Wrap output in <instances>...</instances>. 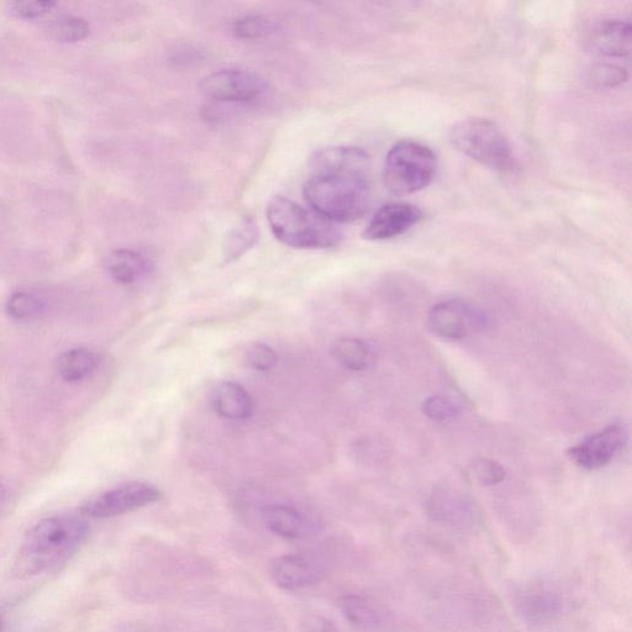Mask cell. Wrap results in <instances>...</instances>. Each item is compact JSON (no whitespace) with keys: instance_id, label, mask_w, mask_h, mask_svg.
I'll list each match as a JSON object with an SVG mask.
<instances>
[{"instance_id":"ac0fdd59","label":"cell","mask_w":632,"mask_h":632,"mask_svg":"<svg viewBox=\"0 0 632 632\" xmlns=\"http://www.w3.org/2000/svg\"><path fill=\"white\" fill-rule=\"evenodd\" d=\"M99 366V356L87 349H73L66 351L57 360V371L63 381L75 383L83 381Z\"/></svg>"},{"instance_id":"cb8c5ba5","label":"cell","mask_w":632,"mask_h":632,"mask_svg":"<svg viewBox=\"0 0 632 632\" xmlns=\"http://www.w3.org/2000/svg\"><path fill=\"white\" fill-rule=\"evenodd\" d=\"M423 412L430 420L437 423L457 418L461 413V405L456 399L446 397V395H435L425 400L423 404Z\"/></svg>"},{"instance_id":"52a82bcc","label":"cell","mask_w":632,"mask_h":632,"mask_svg":"<svg viewBox=\"0 0 632 632\" xmlns=\"http://www.w3.org/2000/svg\"><path fill=\"white\" fill-rule=\"evenodd\" d=\"M199 88L205 97L217 102L249 103L267 91V83L255 73L230 68L209 73L202 78Z\"/></svg>"},{"instance_id":"4fadbf2b","label":"cell","mask_w":632,"mask_h":632,"mask_svg":"<svg viewBox=\"0 0 632 632\" xmlns=\"http://www.w3.org/2000/svg\"><path fill=\"white\" fill-rule=\"evenodd\" d=\"M515 607L528 623L542 626L553 623L563 612L561 595L545 586H529L515 594Z\"/></svg>"},{"instance_id":"603a6c76","label":"cell","mask_w":632,"mask_h":632,"mask_svg":"<svg viewBox=\"0 0 632 632\" xmlns=\"http://www.w3.org/2000/svg\"><path fill=\"white\" fill-rule=\"evenodd\" d=\"M7 309L14 319L30 320L39 318L45 312L46 305L34 294L19 292L10 297Z\"/></svg>"},{"instance_id":"f546056e","label":"cell","mask_w":632,"mask_h":632,"mask_svg":"<svg viewBox=\"0 0 632 632\" xmlns=\"http://www.w3.org/2000/svg\"><path fill=\"white\" fill-rule=\"evenodd\" d=\"M302 632H339L333 621L320 615H309L300 623Z\"/></svg>"},{"instance_id":"4dcf8cb0","label":"cell","mask_w":632,"mask_h":632,"mask_svg":"<svg viewBox=\"0 0 632 632\" xmlns=\"http://www.w3.org/2000/svg\"><path fill=\"white\" fill-rule=\"evenodd\" d=\"M0 628H2V625H0Z\"/></svg>"},{"instance_id":"5bb4252c","label":"cell","mask_w":632,"mask_h":632,"mask_svg":"<svg viewBox=\"0 0 632 632\" xmlns=\"http://www.w3.org/2000/svg\"><path fill=\"white\" fill-rule=\"evenodd\" d=\"M339 608L345 619L363 632H386L388 620L377 604L361 595L347 594L339 600Z\"/></svg>"},{"instance_id":"d6986e66","label":"cell","mask_w":632,"mask_h":632,"mask_svg":"<svg viewBox=\"0 0 632 632\" xmlns=\"http://www.w3.org/2000/svg\"><path fill=\"white\" fill-rule=\"evenodd\" d=\"M258 237H260V230H258L255 218L251 215H245L226 236L224 242L225 263L239 260L256 245Z\"/></svg>"},{"instance_id":"e0dca14e","label":"cell","mask_w":632,"mask_h":632,"mask_svg":"<svg viewBox=\"0 0 632 632\" xmlns=\"http://www.w3.org/2000/svg\"><path fill=\"white\" fill-rule=\"evenodd\" d=\"M261 515L267 529L283 539L296 540L304 533L305 521L297 509L287 505H268L262 509Z\"/></svg>"},{"instance_id":"8fae6325","label":"cell","mask_w":632,"mask_h":632,"mask_svg":"<svg viewBox=\"0 0 632 632\" xmlns=\"http://www.w3.org/2000/svg\"><path fill=\"white\" fill-rule=\"evenodd\" d=\"M584 46L595 55L628 57L631 51V25L620 19H604L589 26Z\"/></svg>"},{"instance_id":"9a60e30c","label":"cell","mask_w":632,"mask_h":632,"mask_svg":"<svg viewBox=\"0 0 632 632\" xmlns=\"http://www.w3.org/2000/svg\"><path fill=\"white\" fill-rule=\"evenodd\" d=\"M213 407L225 419L245 420L254 413V400L239 383L223 382L215 388Z\"/></svg>"},{"instance_id":"2e32d148","label":"cell","mask_w":632,"mask_h":632,"mask_svg":"<svg viewBox=\"0 0 632 632\" xmlns=\"http://www.w3.org/2000/svg\"><path fill=\"white\" fill-rule=\"evenodd\" d=\"M105 270L120 284H134L149 275L150 262L138 252L119 249L110 252L104 260Z\"/></svg>"},{"instance_id":"4316f807","label":"cell","mask_w":632,"mask_h":632,"mask_svg":"<svg viewBox=\"0 0 632 632\" xmlns=\"http://www.w3.org/2000/svg\"><path fill=\"white\" fill-rule=\"evenodd\" d=\"M589 81L599 88H612L620 86L628 79V73L619 66L609 63H599L589 71Z\"/></svg>"},{"instance_id":"7c38bea8","label":"cell","mask_w":632,"mask_h":632,"mask_svg":"<svg viewBox=\"0 0 632 632\" xmlns=\"http://www.w3.org/2000/svg\"><path fill=\"white\" fill-rule=\"evenodd\" d=\"M268 571L273 583L288 592L313 587L323 578L318 563L303 555L276 557L271 561Z\"/></svg>"},{"instance_id":"5b68a950","label":"cell","mask_w":632,"mask_h":632,"mask_svg":"<svg viewBox=\"0 0 632 632\" xmlns=\"http://www.w3.org/2000/svg\"><path fill=\"white\" fill-rule=\"evenodd\" d=\"M436 171L437 158L429 146L415 140H402L388 151L383 181L394 196H409L428 187Z\"/></svg>"},{"instance_id":"6da1fadb","label":"cell","mask_w":632,"mask_h":632,"mask_svg":"<svg viewBox=\"0 0 632 632\" xmlns=\"http://www.w3.org/2000/svg\"><path fill=\"white\" fill-rule=\"evenodd\" d=\"M312 176L303 196L319 217L351 223L366 214L371 200V157L354 146L326 147L310 157Z\"/></svg>"},{"instance_id":"8992f818","label":"cell","mask_w":632,"mask_h":632,"mask_svg":"<svg viewBox=\"0 0 632 632\" xmlns=\"http://www.w3.org/2000/svg\"><path fill=\"white\" fill-rule=\"evenodd\" d=\"M161 495L160 489L154 484L126 483L89 500L81 508V513L93 519L114 518L154 504Z\"/></svg>"},{"instance_id":"9c48e42d","label":"cell","mask_w":632,"mask_h":632,"mask_svg":"<svg viewBox=\"0 0 632 632\" xmlns=\"http://www.w3.org/2000/svg\"><path fill=\"white\" fill-rule=\"evenodd\" d=\"M424 220L423 210L409 203H389L379 208L363 230V239L386 241L407 233Z\"/></svg>"},{"instance_id":"44dd1931","label":"cell","mask_w":632,"mask_h":632,"mask_svg":"<svg viewBox=\"0 0 632 632\" xmlns=\"http://www.w3.org/2000/svg\"><path fill=\"white\" fill-rule=\"evenodd\" d=\"M331 356L347 370L365 371L371 362V350L365 341L360 339H339L330 347Z\"/></svg>"},{"instance_id":"f1b7e54d","label":"cell","mask_w":632,"mask_h":632,"mask_svg":"<svg viewBox=\"0 0 632 632\" xmlns=\"http://www.w3.org/2000/svg\"><path fill=\"white\" fill-rule=\"evenodd\" d=\"M246 362L258 372H268L277 366L278 356L270 346L256 342L247 349Z\"/></svg>"},{"instance_id":"ffe728a7","label":"cell","mask_w":632,"mask_h":632,"mask_svg":"<svg viewBox=\"0 0 632 632\" xmlns=\"http://www.w3.org/2000/svg\"><path fill=\"white\" fill-rule=\"evenodd\" d=\"M45 31L51 40L68 45L86 40L91 34V26L78 15L61 14L46 24Z\"/></svg>"},{"instance_id":"ba28073f","label":"cell","mask_w":632,"mask_h":632,"mask_svg":"<svg viewBox=\"0 0 632 632\" xmlns=\"http://www.w3.org/2000/svg\"><path fill=\"white\" fill-rule=\"evenodd\" d=\"M628 442V431L621 424L608 426L568 450V456L584 470H599L612 462Z\"/></svg>"},{"instance_id":"7402d4cb","label":"cell","mask_w":632,"mask_h":632,"mask_svg":"<svg viewBox=\"0 0 632 632\" xmlns=\"http://www.w3.org/2000/svg\"><path fill=\"white\" fill-rule=\"evenodd\" d=\"M275 21L261 14H249L235 21L233 31L236 38L244 40L265 39L276 33Z\"/></svg>"},{"instance_id":"83f0119b","label":"cell","mask_w":632,"mask_h":632,"mask_svg":"<svg viewBox=\"0 0 632 632\" xmlns=\"http://www.w3.org/2000/svg\"><path fill=\"white\" fill-rule=\"evenodd\" d=\"M473 476L482 486H495L504 481L505 470L498 462L489 460V458H476L471 465Z\"/></svg>"},{"instance_id":"3957f363","label":"cell","mask_w":632,"mask_h":632,"mask_svg":"<svg viewBox=\"0 0 632 632\" xmlns=\"http://www.w3.org/2000/svg\"><path fill=\"white\" fill-rule=\"evenodd\" d=\"M266 214L273 235L294 249H331L339 245L342 239L333 223L286 197L271 198Z\"/></svg>"},{"instance_id":"30bf717a","label":"cell","mask_w":632,"mask_h":632,"mask_svg":"<svg viewBox=\"0 0 632 632\" xmlns=\"http://www.w3.org/2000/svg\"><path fill=\"white\" fill-rule=\"evenodd\" d=\"M428 321L431 331L442 339L461 340L477 328L479 316L461 300H446L431 308Z\"/></svg>"},{"instance_id":"277c9868","label":"cell","mask_w":632,"mask_h":632,"mask_svg":"<svg viewBox=\"0 0 632 632\" xmlns=\"http://www.w3.org/2000/svg\"><path fill=\"white\" fill-rule=\"evenodd\" d=\"M452 146L461 154L497 172L512 171L515 158L507 136L491 120L467 118L450 129Z\"/></svg>"},{"instance_id":"7a4b0ae2","label":"cell","mask_w":632,"mask_h":632,"mask_svg":"<svg viewBox=\"0 0 632 632\" xmlns=\"http://www.w3.org/2000/svg\"><path fill=\"white\" fill-rule=\"evenodd\" d=\"M87 521L72 516L41 520L24 536L13 572L20 579L50 573L65 565L87 540Z\"/></svg>"},{"instance_id":"d4e9b609","label":"cell","mask_w":632,"mask_h":632,"mask_svg":"<svg viewBox=\"0 0 632 632\" xmlns=\"http://www.w3.org/2000/svg\"><path fill=\"white\" fill-rule=\"evenodd\" d=\"M55 7L56 3L51 0H34V2L28 0V2L8 3L7 13L18 20L34 21L45 18Z\"/></svg>"},{"instance_id":"484cf974","label":"cell","mask_w":632,"mask_h":632,"mask_svg":"<svg viewBox=\"0 0 632 632\" xmlns=\"http://www.w3.org/2000/svg\"><path fill=\"white\" fill-rule=\"evenodd\" d=\"M433 513L437 520L452 525L463 524L467 518L465 505L456 498H447L445 495L434 499Z\"/></svg>"}]
</instances>
